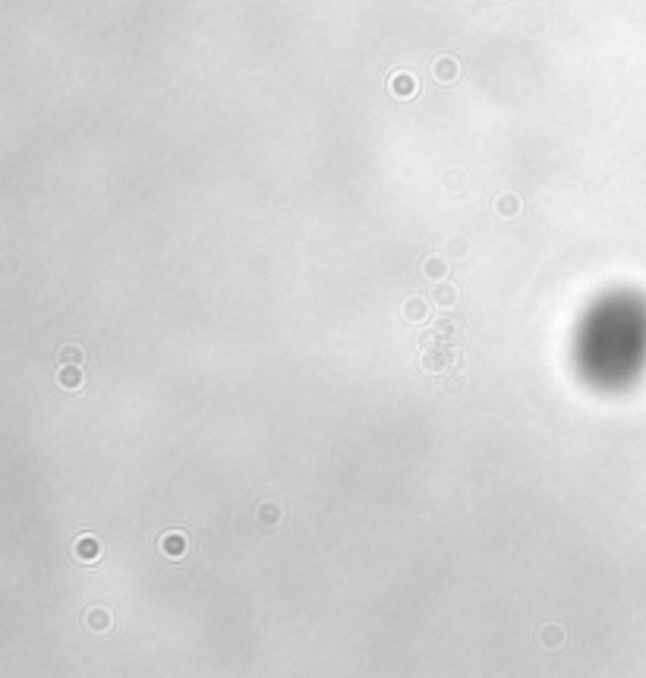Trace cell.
Returning <instances> with one entry per match:
<instances>
[{"label": "cell", "instance_id": "cell-15", "mask_svg": "<svg viewBox=\"0 0 646 678\" xmlns=\"http://www.w3.org/2000/svg\"><path fill=\"white\" fill-rule=\"evenodd\" d=\"M448 250L457 253V256H464V253H467V243H464V240H451V246H448Z\"/></svg>", "mask_w": 646, "mask_h": 678}, {"label": "cell", "instance_id": "cell-10", "mask_svg": "<svg viewBox=\"0 0 646 678\" xmlns=\"http://www.w3.org/2000/svg\"><path fill=\"white\" fill-rule=\"evenodd\" d=\"M423 272H425V278H429V281H442L448 275V262L438 259V256H432V259H425Z\"/></svg>", "mask_w": 646, "mask_h": 678}, {"label": "cell", "instance_id": "cell-13", "mask_svg": "<svg viewBox=\"0 0 646 678\" xmlns=\"http://www.w3.org/2000/svg\"><path fill=\"white\" fill-rule=\"evenodd\" d=\"M89 625H92V631H105L107 625H111V615H107L105 609H95L89 615Z\"/></svg>", "mask_w": 646, "mask_h": 678}, {"label": "cell", "instance_id": "cell-6", "mask_svg": "<svg viewBox=\"0 0 646 678\" xmlns=\"http://www.w3.org/2000/svg\"><path fill=\"white\" fill-rule=\"evenodd\" d=\"M432 300H435V306H454L457 303V287L454 284H448V281H438L435 284V290H432Z\"/></svg>", "mask_w": 646, "mask_h": 678}, {"label": "cell", "instance_id": "cell-1", "mask_svg": "<svg viewBox=\"0 0 646 678\" xmlns=\"http://www.w3.org/2000/svg\"><path fill=\"white\" fill-rule=\"evenodd\" d=\"M423 344H425L423 366L432 369V373H445V369H451L454 363H457V351H454L451 344L435 341V334H432V338H423Z\"/></svg>", "mask_w": 646, "mask_h": 678}, {"label": "cell", "instance_id": "cell-2", "mask_svg": "<svg viewBox=\"0 0 646 678\" xmlns=\"http://www.w3.org/2000/svg\"><path fill=\"white\" fill-rule=\"evenodd\" d=\"M158 546H161V552H164L171 561H180L183 556L189 552V539L186 534H180V530H171V534H164L158 539Z\"/></svg>", "mask_w": 646, "mask_h": 678}, {"label": "cell", "instance_id": "cell-14", "mask_svg": "<svg viewBox=\"0 0 646 678\" xmlns=\"http://www.w3.org/2000/svg\"><path fill=\"white\" fill-rule=\"evenodd\" d=\"M445 184H448V189H460L464 186V177H460V174H448Z\"/></svg>", "mask_w": 646, "mask_h": 678}, {"label": "cell", "instance_id": "cell-3", "mask_svg": "<svg viewBox=\"0 0 646 678\" xmlns=\"http://www.w3.org/2000/svg\"><path fill=\"white\" fill-rule=\"evenodd\" d=\"M432 79H435V83H442V85L457 83V79H460V63H457V57H451V54L438 57V60L432 63Z\"/></svg>", "mask_w": 646, "mask_h": 678}, {"label": "cell", "instance_id": "cell-11", "mask_svg": "<svg viewBox=\"0 0 646 678\" xmlns=\"http://www.w3.org/2000/svg\"><path fill=\"white\" fill-rule=\"evenodd\" d=\"M255 517H259V521L265 524V527H275V524H281V512H277L275 505H259Z\"/></svg>", "mask_w": 646, "mask_h": 678}, {"label": "cell", "instance_id": "cell-4", "mask_svg": "<svg viewBox=\"0 0 646 678\" xmlns=\"http://www.w3.org/2000/svg\"><path fill=\"white\" fill-rule=\"evenodd\" d=\"M391 95L394 98H413L416 95V79L410 73H394L391 76Z\"/></svg>", "mask_w": 646, "mask_h": 678}, {"label": "cell", "instance_id": "cell-12", "mask_svg": "<svg viewBox=\"0 0 646 678\" xmlns=\"http://www.w3.org/2000/svg\"><path fill=\"white\" fill-rule=\"evenodd\" d=\"M60 363H63V366H79V363H83V351H79V347H73V344H67L60 351Z\"/></svg>", "mask_w": 646, "mask_h": 678}, {"label": "cell", "instance_id": "cell-8", "mask_svg": "<svg viewBox=\"0 0 646 678\" xmlns=\"http://www.w3.org/2000/svg\"><path fill=\"white\" fill-rule=\"evenodd\" d=\"M429 316V306L420 297H413V300L403 303V319H410V322H423V319Z\"/></svg>", "mask_w": 646, "mask_h": 678}, {"label": "cell", "instance_id": "cell-5", "mask_svg": "<svg viewBox=\"0 0 646 678\" xmlns=\"http://www.w3.org/2000/svg\"><path fill=\"white\" fill-rule=\"evenodd\" d=\"M76 558H83V561H98V558H101L98 539L89 536V534L79 536V539H76Z\"/></svg>", "mask_w": 646, "mask_h": 678}, {"label": "cell", "instance_id": "cell-7", "mask_svg": "<svg viewBox=\"0 0 646 678\" xmlns=\"http://www.w3.org/2000/svg\"><path fill=\"white\" fill-rule=\"evenodd\" d=\"M57 382H60V388L76 391L79 385H83V369H79V366H63L60 373H57Z\"/></svg>", "mask_w": 646, "mask_h": 678}, {"label": "cell", "instance_id": "cell-9", "mask_svg": "<svg viewBox=\"0 0 646 678\" xmlns=\"http://www.w3.org/2000/svg\"><path fill=\"white\" fill-rule=\"evenodd\" d=\"M495 208H498V215H502V218H514L520 211V199L514 193H504V196H498Z\"/></svg>", "mask_w": 646, "mask_h": 678}]
</instances>
